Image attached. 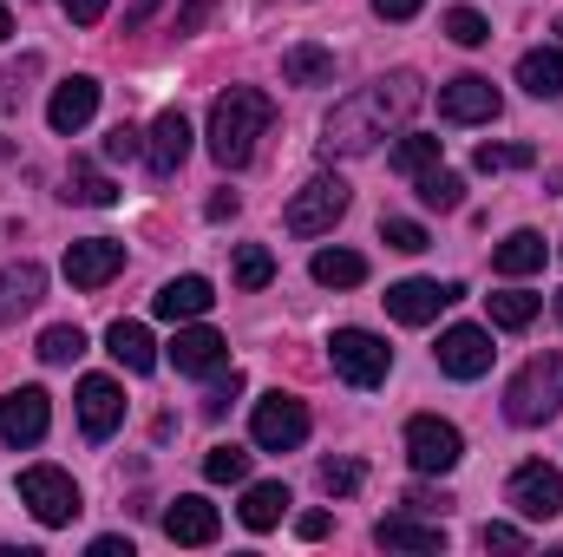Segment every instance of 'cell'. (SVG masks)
<instances>
[{
    "mask_svg": "<svg viewBox=\"0 0 563 557\" xmlns=\"http://www.w3.org/2000/svg\"><path fill=\"white\" fill-rule=\"evenodd\" d=\"M40 295H46V270L40 263H7L0 270V321H20Z\"/></svg>",
    "mask_w": 563,
    "mask_h": 557,
    "instance_id": "cell-22",
    "label": "cell"
},
{
    "mask_svg": "<svg viewBox=\"0 0 563 557\" xmlns=\"http://www.w3.org/2000/svg\"><path fill=\"white\" fill-rule=\"evenodd\" d=\"M269 125H276V99L256 92V86H230V92L210 106V157H217L223 171L250 164V157H256V139H263Z\"/></svg>",
    "mask_w": 563,
    "mask_h": 557,
    "instance_id": "cell-2",
    "label": "cell"
},
{
    "mask_svg": "<svg viewBox=\"0 0 563 557\" xmlns=\"http://www.w3.org/2000/svg\"><path fill=\"white\" fill-rule=\"evenodd\" d=\"M538 308H544V295L505 288V295H492V328H531V321H538Z\"/></svg>",
    "mask_w": 563,
    "mask_h": 557,
    "instance_id": "cell-32",
    "label": "cell"
},
{
    "mask_svg": "<svg viewBox=\"0 0 563 557\" xmlns=\"http://www.w3.org/2000/svg\"><path fill=\"white\" fill-rule=\"evenodd\" d=\"M478 545H485V551H525V532H518V525H485Z\"/></svg>",
    "mask_w": 563,
    "mask_h": 557,
    "instance_id": "cell-41",
    "label": "cell"
},
{
    "mask_svg": "<svg viewBox=\"0 0 563 557\" xmlns=\"http://www.w3.org/2000/svg\"><path fill=\"white\" fill-rule=\"evenodd\" d=\"M282 512H288V485H282V479H263V485L243 492V525H250V532H276Z\"/></svg>",
    "mask_w": 563,
    "mask_h": 557,
    "instance_id": "cell-28",
    "label": "cell"
},
{
    "mask_svg": "<svg viewBox=\"0 0 563 557\" xmlns=\"http://www.w3.org/2000/svg\"><path fill=\"white\" fill-rule=\"evenodd\" d=\"M361 479H367L361 459H328V466H321V492H328V499H354Z\"/></svg>",
    "mask_w": 563,
    "mask_h": 557,
    "instance_id": "cell-38",
    "label": "cell"
},
{
    "mask_svg": "<svg viewBox=\"0 0 563 557\" xmlns=\"http://www.w3.org/2000/svg\"><path fill=\"white\" fill-rule=\"evenodd\" d=\"M151 7H157V0H132V7H125V33H132V26H144V20H151Z\"/></svg>",
    "mask_w": 563,
    "mask_h": 557,
    "instance_id": "cell-49",
    "label": "cell"
},
{
    "mask_svg": "<svg viewBox=\"0 0 563 557\" xmlns=\"http://www.w3.org/2000/svg\"><path fill=\"white\" fill-rule=\"evenodd\" d=\"M498 86L485 79V73H459V79H445L439 86V119L445 125H485V119H498Z\"/></svg>",
    "mask_w": 563,
    "mask_h": 557,
    "instance_id": "cell-10",
    "label": "cell"
},
{
    "mask_svg": "<svg viewBox=\"0 0 563 557\" xmlns=\"http://www.w3.org/2000/svg\"><path fill=\"white\" fill-rule=\"evenodd\" d=\"M210 302H217L210 276H177L151 295V308H157L164 321H197V315H210Z\"/></svg>",
    "mask_w": 563,
    "mask_h": 557,
    "instance_id": "cell-21",
    "label": "cell"
},
{
    "mask_svg": "<svg viewBox=\"0 0 563 557\" xmlns=\"http://www.w3.org/2000/svg\"><path fill=\"white\" fill-rule=\"evenodd\" d=\"M505 499L518 505V518L551 525V518L563 512V472H558V466H544V459H531V466H518V472H511Z\"/></svg>",
    "mask_w": 563,
    "mask_h": 557,
    "instance_id": "cell-9",
    "label": "cell"
},
{
    "mask_svg": "<svg viewBox=\"0 0 563 557\" xmlns=\"http://www.w3.org/2000/svg\"><path fill=\"white\" fill-rule=\"evenodd\" d=\"M563 414V354H538L511 374L505 387V419L511 426H544Z\"/></svg>",
    "mask_w": 563,
    "mask_h": 557,
    "instance_id": "cell-3",
    "label": "cell"
},
{
    "mask_svg": "<svg viewBox=\"0 0 563 557\" xmlns=\"http://www.w3.org/2000/svg\"><path fill=\"white\" fill-rule=\"evenodd\" d=\"M282 79H288V86H334V53L301 40V46L282 53Z\"/></svg>",
    "mask_w": 563,
    "mask_h": 557,
    "instance_id": "cell-26",
    "label": "cell"
},
{
    "mask_svg": "<svg viewBox=\"0 0 563 557\" xmlns=\"http://www.w3.org/2000/svg\"><path fill=\"white\" fill-rule=\"evenodd\" d=\"M328 361H334V374H341L347 387H380V381L394 374V348H387L374 328H334Z\"/></svg>",
    "mask_w": 563,
    "mask_h": 557,
    "instance_id": "cell-5",
    "label": "cell"
},
{
    "mask_svg": "<svg viewBox=\"0 0 563 557\" xmlns=\"http://www.w3.org/2000/svg\"><path fill=\"white\" fill-rule=\"evenodd\" d=\"M20 505H26L46 532H59V525L79 518V485H73V472H59V466H26V472H20Z\"/></svg>",
    "mask_w": 563,
    "mask_h": 557,
    "instance_id": "cell-6",
    "label": "cell"
},
{
    "mask_svg": "<svg viewBox=\"0 0 563 557\" xmlns=\"http://www.w3.org/2000/svg\"><path fill=\"white\" fill-rule=\"evenodd\" d=\"M119 419H125L119 381H112V374H86V381H79V426H86V439H112Z\"/></svg>",
    "mask_w": 563,
    "mask_h": 557,
    "instance_id": "cell-17",
    "label": "cell"
},
{
    "mask_svg": "<svg viewBox=\"0 0 563 557\" xmlns=\"http://www.w3.org/2000/svg\"><path fill=\"white\" fill-rule=\"evenodd\" d=\"M59 7H66V20H73V26H92V20H106V7H112V0H59Z\"/></svg>",
    "mask_w": 563,
    "mask_h": 557,
    "instance_id": "cell-43",
    "label": "cell"
},
{
    "mask_svg": "<svg viewBox=\"0 0 563 557\" xmlns=\"http://www.w3.org/2000/svg\"><path fill=\"white\" fill-rule=\"evenodd\" d=\"M558 321H563V295H558Z\"/></svg>",
    "mask_w": 563,
    "mask_h": 557,
    "instance_id": "cell-52",
    "label": "cell"
},
{
    "mask_svg": "<svg viewBox=\"0 0 563 557\" xmlns=\"http://www.w3.org/2000/svg\"><path fill=\"white\" fill-rule=\"evenodd\" d=\"M217 532H223V518H217L210 499H177L164 512V538L170 545H217Z\"/></svg>",
    "mask_w": 563,
    "mask_h": 557,
    "instance_id": "cell-20",
    "label": "cell"
},
{
    "mask_svg": "<svg viewBox=\"0 0 563 557\" xmlns=\"http://www.w3.org/2000/svg\"><path fill=\"white\" fill-rule=\"evenodd\" d=\"M92 557H132L125 538H92Z\"/></svg>",
    "mask_w": 563,
    "mask_h": 557,
    "instance_id": "cell-48",
    "label": "cell"
},
{
    "mask_svg": "<svg viewBox=\"0 0 563 557\" xmlns=\"http://www.w3.org/2000/svg\"><path fill=\"white\" fill-rule=\"evenodd\" d=\"M525 164H538L531 144H478V151H472V171H485V177H498V171H525Z\"/></svg>",
    "mask_w": 563,
    "mask_h": 557,
    "instance_id": "cell-33",
    "label": "cell"
},
{
    "mask_svg": "<svg viewBox=\"0 0 563 557\" xmlns=\"http://www.w3.org/2000/svg\"><path fill=\"white\" fill-rule=\"evenodd\" d=\"M413 190H420L426 210H459V204H465V177H459V171H445V164L420 171V177H413Z\"/></svg>",
    "mask_w": 563,
    "mask_h": 557,
    "instance_id": "cell-30",
    "label": "cell"
},
{
    "mask_svg": "<svg viewBox=\"0 0 563 557\" xmlns=\"http://www.w3.org/2000/svg\"><path fill=\"white\" fill-rule=\"evenodd\" d=\"M413 106H420V73H387V79L347 92L328 112V125H321V157H361V151H374L387 132H400L413 119Z\"/></svg>",
    "mask_w": 563,
    "mask_h": 557,
    "instance_id": "cell-1",
    "label": "cell"
},
{
    "mask_svg": "<svg viewBox=\"0 0 563 557\" xmlns=\"http://www.w3.org/2000/svg\"><path fill=\"white\" fill-rule=\"evenodd\" d=\"M492 335L485 328H472V321H459V328H445L439 335V374H452V381H478V374H492Z\"/></svg>",
    "mask_w": 563,
    "mask_h": 557,
    "instance_id": "cell-12",
    "label": "cell"
},
{
    "mask_svg": "<svg viewBox=\"0 0 563 557\" xmlns=\"http://www.w3.org/2000/svg\"><path fill=\"white\" fill-rule=\"evenodd\" d=\"M203 479L243 485V479H250V452H243V446H210V452H203Z\"/></svg>",
    "mask_w": 563,
    "mask_h": 557,
    "instance_id": "cell-35",
    "label": "cell"
},
{
    "mask_svg": "<svg viewBox=\"0 0 563 557\" xmlns=\"http://www.w3.org/2000/svg\"><path fill=\"white\" fill-rule=\"evenodd\" d=\"M223 361H230V341H223L217 328H203V321L177 328V341H170V368H177V374H217Z\"/></svg>",
    "mask_w": 563,
    "mask_h": 557,
    "instance_id": "cell-18",
    "label": "cell"
},
{
    "mask_svg": "<svg viewBox=\"0 0 563 557\" xmlns=\"http://www.w3.org/2000/svg\"><path fill=\"white\" fill-rule=\"evenodd\" d=\"M106 348H112V361L132 368V374H151V368H157V341H151L144 321H112V328H106Z\"/></svg>",
    "mask_w": 563,
    "mask_h": 557,
    "instance_id": "cell-23",
    "label": "cell"
},
{
    "mask_svg": "<svg viewBox=\"0 0 563 557\" xmlns=\"http://www.w3.org/2000/svg\"><path fill=\"white\" fill-rule=\"evenodd\" d=\"M7 33H13V13H7V0H0V40H7Z\"/></svg>",
    "mask_w": 563,
    "mask_h": 557,
    "instance_id": "cell-51",
    "label": "cell"
},
{
    "mask_svg": "<svg viewBox=\"0 0 563 557\" xmlns=\"http://www.w3.org/2000/svg\"><path fill=\"white\" fill-rule=\"evenodd\" d=\"M420 7H426V0H374V13H380V20H413Z\"/></svg>",
    "mask_w": 563,
    "mask_h": 557,
    "instance_id": "cell-46",
    "label": "cell"
},
{
    "mask_svg": "<svg viewBox=\"0 0 563 557\" xmlns=\"http://www.w3.org/2000/svg\"><path fill=\"white\" fill-rule=\"evenodd\" d=\"M347 197H354V190H347L341 177H328V171H321V177H308V184L288 197V210H282L288 237H328V230L347 217Z\"/></svg>",
    "mask_w": 563,
    "mask_h": 557,
    "instance_id": "cell-4",
    "label": "cell"
},
{
    "mask_svg": "<svg viewBox=\"0 0 563 557\" xmlns=\"http://www.w3.org/2000/svg\"><path fill=\"white\" fill-rule=\"evenodd\" d=\"M210 7H217V0H184V13H177V33H197V26L210 20Z\"/></svg>",
    "mask_w": 563,
    "mask_h": 557,
    "instance_id": "cell-45",
    "label": "cell"
},
{
    "mask_svg": "<svg viewBox=\"0 0 563 557\" xmlns=\"http://www.w3.org/2000/svg\"><path fill=\"white\" fill-rule=\"evenodd\" d=\"M269 276H276V256L263 243H243L236 250V288H269Z\"/></svg>",
    "mask_w": 563,
    "mask_h": 557,
    "instance_id": "cell-37",
    "label": "cell"
},
{
    "mask_svg": "<svg viewBox=\"0 0 563 557\" xmlns=\"http://www.w3.org/2000/svg\"><path fill=\"white\" fill-rule=\"evenodd\" d=\"M295 532H301L308 545H314V538H328V512H301V518H295Z\"/></svg>",
    "mask_w": 563,
    "mask_h": 557,
    "instance_id": "cell-47",
    "label": "cell"
},
{
    "mask_svg": "<svg viewBox=\"0 0 563 557\" xmlns=\"http://www.w3.org/2000/svg\"><path fill=\"white\" fill-rule=\"evenodd\" d=\"M407 512H426V518H439V512H445V492H426V485H413V492H407Z\"/></svg>",
    "mask_w": 563,
    "mask_h": 557,
    "instance_id": "cell-44",
    "label": "cell"
},
{
    "mask_svg": "<svg viewBox=\"0 0 563 557\" xmlns=\"http://www.w3.org/2000/svg\"><path fill=\"white\" fill-rule=\"evenodd\" d=\"M79 354H86V335H79L73 321H59V328L40 335V361H46V368H66V361H79Z\"/></svg>",
    "mask_w": 563,
    "mask_h": 557,
    "instance_id": "cell-34",
    "label": "cell"
},
{
    "mask_svg": "<svg viewBox=\"0 0 563 557\" xmlns=\"http://www.w3.org/2000/svg\"><path fill=\"white\" fill-rule=\"evenodd\" d=\"M106 157H119V164H125V157H144V132L139 125H112V132H106Z\"/></svg>",
    "mask_w": 563,
    "mask_h": 557,
    "instance_id": "cell-40",
    "label": "cell"
},
{
    "mask_svg": "<svg viewBox=\"0 0 563 557\" xmlns=\"http://www.w3.org/2000/svg\"><path fill=\"white\" fill-rule=\"evenodd\" d=\"M445 40H452V46H485V40H492V20H485L478 7H452V13H445Z\"/></svg>",
    "mask_w": 563,
    "mask_h": 557,
    "instance_id": "cell-36",
    "label": "cell"
},
{
    "mask_svg": "<svg viewBox=\"0 0 563 557\" xmlns=\"http://www.w3.org/2000/svg\"><path fill=\"white\" fill-rule=\"evenodd\" d=\"M210 217H217V223H223V217H236V197H230V190H217V197H210Z\"/></svg>",
    "mask_w": 563,
    "mask_h": 557,
    "instance_id": "cell-50",
    "label": "cell"
},
{
    "mask_svg": "<svg viewBox=\"0 0 563 557\" xmlns=\"http://www.w3.org/2000/svg\"><path fill=\"white\" fill-rule=\"evenodd\" d=\"M387 164H394L400 177H420V171H432V164H439V139H426V132H407V139L387 151Z\"/></svg>",
    "mask_w": 563,
    "mask_h": 557,
    "instance_id": "cell-31",
    "label": "cell"
},
{
    "mask_svg": "<svg viewBox=\"0 0 563 557\" xmlns=\"http://www.w3.org/2000/svg\"><path fill=\"white\" fill-rule=\"evenodd\" d=\"M374 545H380V551H420V557H432V551H445V532H439L426 512H394V518H380V525H374Z\"/></svg>",
    "mask_w": 563,
    "mask_h": 557,
    "instance_id": "cell-19",
    "label": "cell"
},
{
    "mask_svg": "<svg viewBox=\"0 0 563 557\" xmlns=\"http://www.w3.org/2000/svg\"><path fill=\"white\" fill-rule=\"evenodd\" d=\"M66 204H92V210H106V204H119V184H112L99 164L73 157V164H66Z\"/></svg>",
    "mask_w": 563,
    "mask_h": 557,
    "instance_id": "cell-27",
    "label": "cell"
},
{
    "mask_svg": "<svg viewBox=\"0 0 563 557\" xmlns=\"http://www.w3.org/2000/svg\"><path fill=\"white\" fill-rule=\"evenodd\" d=\"M236 394H243V374H236V368H230V374H223V381H217V387H210V401H203V414L217 419V414H223V407H230V401H236Z\"/></svg>",
    "mask_w": 563,
    "mask_h": 557,
    "instance_id": "cell-42",
    "label": "cell"
},
{
    "mask_svg": "<svg viewBox=\"0 0 563 557\" xmlns=\"http://www.w3.org/2000/svg\"><path fill=\"white\" fill-rule=\"evenodd\" d=\"M459 295H465L459 282L413 276V282H394V288H387V315H394V321H407V328H426V321H439V308H452Z\"/></svg>",
    "mask_w": 563,
    "mask_h": 557,
    "instance_id": "cell-11",
    "label": "cell"
},
{
    "mask_svg": "<svg viewBox=\"0 0 563 557\" xmlns=\"http://www.w3.org/2000/svg\"><path fill=\"white\" fill-rule=\"evenodd\" d=\"M492 270H498V276H538V270H544V237H538V230H511V237H505V243H498V256H492Z\"/></svg>",
    "mask_w": 563,
    "mask_h": 557,
    "instance_id": "cell-25",
    "label": "cell"
},
{
    "mask_svg": "<svg viewBox=\"0 0 563 557\" xmlns=\"http://www.w3.org/2000/svg\"><path fill=\"white\" fill-rule=\"evenodd\" d=\"M119 270H125V243H112V237H86V243L66 250V282L73 288H106Z\"/></svg>",
    "mask_w": 563,
    "mask_h": 557,
    "instance_id": "cell-16",
    "label": "cell"
},
{
    "mask_svg": "<svg viewBox=\"0 0 563 557\" xmlns=\"http://www.w3.org/2000/svg\"><path fill=\"white\" fill-rule=\"evenodd\" d=\"M314 282L321 288H361L367 282V256H354V250H314Z\"/></svg>",
    "mask_w": 563,
    "mask_h": 557,
    "instance_id": "cell-29",
    "label": "cell"
},
{
    "mask_svg": "<svg viewBox=\"0 0 563 557\" xmlns=\"http://www.w3.org/2000/svg\"><path fill=\"white\" fill-rule=\"evenodd\" d=\"M184 157H190V119L170 106V112H157V125L144 132V164H151V177H177Z\"/></svg>",
    "mask_w": 563,
    "mask_h": 557,
    "instance_id": "cell-15",
    "label": "cell"
},
{
    "mask_svg": "<svg viewBox=\"0 0 563 557\" xmlns=\"http://www.w3.org/2000/svg\"><path fill=\"white\" fill-rule=\"evenodd\" d=\"M407 459H413V472H426V479H445V472L465 459V439H459L452 419L413 414L407 419Z\"/></svg>",
    "mask_w": 563,
    "mask_h": 557,
    "instance_id": "cell-7",
    "label": "cell"
},
{
    "mask_svg": "<svg viewBox=\"0 0 563 557\" xmlns=\"http://www.w3.org/2000/svg\"><path fill=\"white\" fill-rule=\"evenodd\" d=\"M380 237H387V250H407V256H420L426 243V223H413V217H380Z\"/></svg>",
    "mask_w": 563,
    "mask_h": 557,
    "instance_id": "cell-39",
    "label": "cell"
},
{
    "mask_svg": "<svg viewBox=\"0 0 563 557\" xmlns=\"http://www.w3.org/2000/svg\"><path fill=\"white\" fill-rule=\"evenodd\" d=\"M518 86L531 99H563V46H538L518 59Z\"/></svg>",
    "mask_w": 563,
    "mask_h": 557,
    "instance_id": "cell-24",
    "label": "cell"
},
{
    "mask_svg": "<svg viewBox=\"0 0 563 557\" xmlns=\"http://www.w3.org/2000/svg\"><path fill=\"white\" fill-rule=\"evenodd\" d=\"M46 426H53V407H46L40 387H13V394H0V439H7V446H40Z\"/></svg>",
    "mask_w": 563,
    "mask_h": 557,
    "instance_id": "cell-13",
    "label": "cell"
},
{
    "mask_svg": "<svg viewBox=\"0 0 563 557\" xmlns=\"http://www.w3.org/2000/svg\"><path fill=\"white\" fill-rule=\"evenodd\" d=\"M92 112H99V79H86V73L59 79V86H53V99H46V125H53L59 139L86 132V125H92Z\"/></svg>",
    "mask_w": 563,
    "mask_h": 557,
    "instance_id": "cell-14",
    "label": "cell"
},
{
    "mask_svg": "<svg viewBox=\"0 0 563 557\" xmlns=\"http://www.w3.org/2000/svg\"><path fill=\"white\" fill-rule=\"evenodd\" d=\"M250 439H256L263 452H295V446L308 439V407H301L295 394H263L256 414H250Z\"/></svg>",
    "mask_w": 563,
    "mask_h": 557,
    "instance_id": "cell-8",
    "label": "cell"
}]
</instances>
